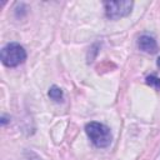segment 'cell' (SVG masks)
<instances>
[{
    "mask_svg": "<svg viewBox=\"0 0 160 160\" xmlns=\"http://www.w3.org/2000/svg\"><path fill=\"white\" fill-rule=\"evenodd\" d=\"M85 132L90 141L99 149H104L110 146L112 141V135L110 129L98 121H90L85 125Z\"/></svg>",
    "mask_w": 160,
    "mask_h": 160,
    "instance_id": "obj_1",
    "label": "cell"
},
{
    "mask_svg": "<svg viewBox=\"0 0 160 160\" xmlns=\"http://www.w3.org/2000/svg\"><path fill=\"white\" fill-rule=\"evenodd\" d=\"M26 51L24 46L18 42H9L6 44L0 52L1 62L8 68H16L26 60Z\"/></svg>",
    "mask_w": 160,
    "mask_h": 160,
    "instance_id": "obj_2",
    "label": "cell"
},
{
    "mask_svg": "<svg viewBox=\"0 0 160 160\" xmlns=\"http://www.w3.org/2000/svg\"><path fill=\"white\" fill-rule=\"evenodd\" d=\"M134 6L132 1L122 0V1H105L104 2V9H105V15L109 19L116 20L124 16H128L131 12V9Z\"/></svg>",
    "mask_w": 160,
    "mask_h": 160,
    "instance_id": "obj_3",
    "label": "cell"
},
{
    "mask_svg": "<svg viewBox=\"0 0 160 160\" xmlns=\"http://www.w3.org/2000/svg\"><path fill=\"white\" fill-rule=\"evenodd\" d=\"M138 48L141 51L148 52V54H156L158 50H159L156 40L152 36L146 35V34L139 36V39H138Z\"/></svg>",
    "mask_w": 160,
    "mask_h": 160,
    "instance_id": "obj_4",
    "label": "cell"
},
{
    "mask_svg": "<svg viewBox=\"0 0 160 160\" xmlns=\"http://www.w3.org/2000/svg\"><path fill=\"white\" fill-rule=\"evenodd\" d=\"M49 96L51 100L54 101H61L64 99V94H62V90L56 86V85H52L50 89H49Z\"/></svg>",
    "mask_w": 160,
    "mask_h": 160,
    "instance_id": "obj_5",
    "label": "cell"
},
{
    "mask_svg": "<svg viewBox=\"0 0 160 160\" xmlns=\"http://www.w3.org/2000/svg\"><path fill=\"white\" fill-rule=\"evenodd\" d=\"M145 82H146L149 86H151V88H154V89H156V90H160V78H158L155 74H151V75L146 76Z\"/></svg>",
    "mask_w": 160,
    "mask_h": 160,
    "instance_id": "obj_6",
    "label": "cell"
}]
</instances>
